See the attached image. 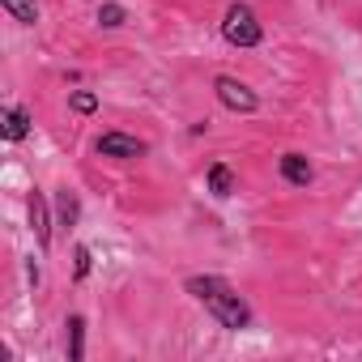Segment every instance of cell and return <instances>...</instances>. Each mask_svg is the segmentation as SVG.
I'll return each instance as SVG.
<instances>
[{
    "instance_id": "13",
    "label": "cell",
    "mask_w": 362,
    "mask_h": 362,
    "mask_svg": "<svg viewBox=\"0 0 362 362\" xmlns=\"http://www.w3.org/2000/svg\"><path fill=\"white\" fill-rule=\"evenodd\" d=\"M90 269H94V252H90L86 243H77V247H73V277H77V281H86V277H90Z\"/></svg>"
},
{
    "instance_id": "15",
    "label": "cell",
    "mask_w": 362,
    "mask_h": 362,
    "mask_svg": "<svg viewBox=\"0 0 362 362\" xmlns=\"http://www.w3.org/2000/svg\"><path fill=\"white\" fill-rule=\"evenodd\" d=\"M26 277H30V286H35V290H39V264H35V260H30V264H26Z\"/></svg>"
},
{
    "instance_id": "4",
    "label": "cell",
    "mask_w": 362,
    "mask_h": 362,
    "mask_svg": "<svg viewBox=\"0 0 362 362\" xmlns=\"http://www.w3.org/2000/svg\"><path fill=\"white\" fill-rule=\"evenodd\" d=\"M94 149H98L103 158H115V162H132V158H145V153H149V145H145L141 136H128V132H103V136L94 141Z\"/></svg>"
},
{
    "instance_id": "11",
    "label": "cell",
    "mask_w": 362,
    "mask_h": 362,
    "mask_svg": "<svg viewBox=\"0 0 362 362\" xmlns=\"http://www.w3.org/2000/svg\"><path fill=\"white\" fill-rule=\"evenodd\" d=\"M124 22H128V9H124V5H115V0H103V5H98V26L119 30Z\"/></svg>"
},
{
    "instance_id": "6",
    "label": "cell",
    "mask_w": 362,
    "mask_h": 362,
    "mask_svg": "<svg viewBox=\"0 0 362 362\" xmlns=\"http://www.w3.org/2000/svg\"><path fill=\"white\" fill-rule=\"evenodd\" d=\"M277 170H281V179H286L290 188H307L311 179H315V166L307 162V153H281Z\"/></svg>"
},
{
    "instance_id": "7",
    "label": "cell",
    "mask_w": 362,
    "mask_h": 362,
    "mask_svg": "<svg viewBox=\"0 0 362 362\" xmlns=\"http://www.w3.org/2000/svg\"><path fill=\"white\" fill-rule=\"evenodd\" d=\"M205 188H209L218 201H226V197L235 192V170H230L226 162H209V170H205Z\"/></svg>"
},
{
    "instance_id": "12",
    "label": "cell",
    "mask_w": 362,
    "mask_h": 362,
    "mask_svg": "<svg viewBox=\"0 0 362 362\" xmlns=\"http://www.w3.org/2000/svg\"><path fill=\"white\" fill-rule=\"evenodd\" d=\"M69 111L94 115V111H98V94H94V90H69Z\"/></svg>"
},
{
    "instance_id": "1",
    "label": "cell",
    "mask_w": 362,
    "mask_h": 362,
    "mask_svg": "<svg viewBox=\"0 0 362 362\" xmlns=\"http://www.w3.org/2000/svg\"><path fill=\"white\" fill-rule=\"evenodd\" d=\"M184 290L222 324V328H230V332H243V328H252V307H247V298L230 286V281H222V277H214V273H205V277H188L184 281Z\"/></svg>"
},
{
    "instance_id": "8",
    "label": "cell",
    "mask_w": 362,
    "mask_h": 362,
    "mask_svg": "<svg viewBox=\"0 0 362 362\" xmlns=\"http://www.w3.org/2000/svg\"><path fill=\"white\" fill-rule=\"evenodd\" d=\"M0 136L5 141H26L30 136V111L26 107H5V128H0Z\"/></svg>"
},
{
    "instance_id": "9",
    "label": "cell",
    "mask_w": 362,
    "mask_h": 362,
    "mask_svg": "<svg viewBox=\"0 0 362 362\" xmlns=\"http://www.w3.org/2000/svg\"><path fill=\"white\" fill-rule=\"evenodd\" d=\"M64 328H69V362H81L86 358V320L81 315H69Z\"/></svg>"
},
{
    "instance_id": "3",
    "label": "cell",
    "mask_w": 362,
    "mask_h": 362,
    "mask_svg": "<svg viewBox=\"0 0 362 362\" xmlns=\"http://www.w3.org/2000/svg\"><path fill=\"white\" fill-rule=\"evenodd\" d=\"M214 94H218V103L226 107V111H235V115H256L260 111V94L252 90V86H243L239 77H218L214 81Z\"/></svg>"
},
{
    "instance_id": "14",
    "label": "cell",
    "mask_w": 362,
    "mask_h": 362,
    "mask_svg": "<svg viewBox=\"0 0 362 362\" xmlns=\"http://www.w3.org/2000/svg\"><path fill=\"white\" fill-rule=\"evenodd\" d=\"M60 222H64V226H73V222H77V201H73L69 192L60 197Z\"/></svg>"
},
{
    "instance_id": "10",
    "label": "cell",
    "mask_w": 362,
    "mask_h": 362,
    "mask_svg": "<svg viewBox=\"0 0 362 362\" xmlns=\"http://www.w3.org/2000/svg\"><path fill=\"white\" fill-rule=\"evenodd\" d=\"M0 5H5V13L13 22H22V26H35L39 22V5H35V0H0Z\"/></svg>"
},
{
    "instance_id": "5",
    "label": "cell",
    "mask_w": 362,
    "mask_h": 362,
    "mask_svg": "<svg viewBox=\"0 0 362 362\" xmlns=\"http://www.w3.org/2000/svg\"><path fill=\"white\" fill-rule=\"evenodd\" d=\"M30 230H35L39 252H47V247H52V209H47V197H43L39 188L30 192Z\"/></svg>"
},
{
    "instance_id": "2",
    "label": "cell",
    "mask_w": 362,
    "mask_h": 362,
    "mask_svg": "<svg viewBox=\"0 0 362 362\" xmlns=\"http://www.w3.org/2000/svg\"><path fill=\"white\" fill-rule=\"evenodd\" d=\"M222 39H226L230 47H260V43H264V26L256 22L252 5L235 0V5L226 9V18H222Z\"/></svg>"
}]
</instances>
